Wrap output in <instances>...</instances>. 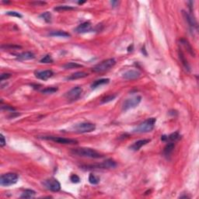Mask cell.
<instances>
[{"instance_id": "7c38bea8", "label": "cell", "mask_w": 199, "mask_h": 199, "mask_svg": "<svg viewBox=\"0 0 199 199\" xmlns=\"http://www.w3.org/2000/svg\"><path fill=\"white\" fill-rule=\"evenodd\" d=\"M53 72L51 70H44V71H38L35 72L36 77L41 80H47L53 75Z\"/></svg>"}, {"instance_id": "8d00e7d4", "label": "cell", "mask_w": 199, "mask_h": 199, "mask_svg": "<svg viewBox=\"0 0 199 199\" xmlns=\"http://www.w3.org/2000/svg\"><path fill=\"white\" fill-rule=\"evenodd\" d=\"M168 139V137L167 136H165V135H163V136H162L161 137V140H163V141H166V140Z\"/></svg>"}, {"instance_id": "ba28073f", "label": "cell", "mask_w": 199, "mask_h": 199, "mask_svg": "<svg viewBox=\"0 0 199 199\" xmlns=\"http://www.w3.org/2000/svg\"><path fill=\"white\" fill-rule=\"evenodd\" d=\"M117 166V163L113 159H108L104 161L102 163L93 165V166H86V169H113Z\"/></svg>"}, {"instance_id": "7402d4cb", "label": "cell", "mask_w": 199, "mask_h": 199, "mask_svg": "<svg viewBox=\"0 0 199 199\" xmlns=\"http://www.w3.org/2000/svg\"><path fill=\"white\" fill-rule=\"evenodd\" d=\"M36 195V192L34 190H31V189H27L21 195V198H31L34 197Z\"/></svg>"}, {"instance_id": "ac0fdd59", "label": "cell", "mask_w": 199, "mask_h": 199, "mask_svg": "<svg viewBox=\"0 0 199 199\" xmlns=\"http://www.w3.org/2000/svg\"><path fill=\"white\" fill-rule=\"evenodd\" d=\"M110 82V80L109 79H100V80H96L95 82H93L92 85H91V88L93 89H96L99 87L100 86H103V85L107 84Z\"/></svg>"}, {"instance_id": "1f68e13d", "label": "cell", "mask_w": 199, "mask_h": 199, "mask_svg": "<svg viewBox=\"0 0 199 199\" xmlns=\"http://www.w3.org/2000/svg\"><path fill=\"white\" fill-rule=\"evenodd\" d=\"M7 15L11 16H15V17L18 18H22V15L20 14V13H17V12L15 11H8L6 13Z\"/></svg>"}, {"instance_id": "e575fe53", "label": "cell", "mask_w": 199, "mask_h": 199, "mask_svg": "<svg viewBox=\"0 0 199 199\" xmlns=\"http://www.w3.org/2000/svg\"><path fill=\"white\" fill-rule=\"evenodd\" d=\"M0 146H1V147H3V146H5V145L6 144V139H5V137L4 135H2V134H1L0 135Z\"/></svg>"}, {"instance_id": "4dcf8cb0", "label": "cell", "mask_w": 199, "mask_h": 199, "mask_svg": "<svg viewBox=\"0 0 199 199\" xmlns=\"http://www.w3.org/2000/svg\"><path fill=\"white\" fill-rule=\"evenodd\" d=\"M168 139L170 140H171V141H177V140H179L180 139H181V135H180V134L177 132V131H176V132L172 133V134L169 136Z\"/></svg>"}, {"instance_id": "8fae6325", "label": "cell", "mask_w": 199, "mask_h": 199, "mask_svg": "<svg viewBox=\"0 0 199 199\" xmlns=\"http://www.w3.org/2000/svg\"><path fill=\"white\" fill-rule=\"evenodd\" d=\"M140 75H141L140 72L137 71V70L131 69V70H128V71L125 72L123 74V75H122V77L124 78V79H125V80H132L139 78Z\"/></svg>"}, {"instance_id": "ffe728a7", "label": "cell", "mask_w": 199, "mask_h": 199, "mask_svg": "<svg viewBox=\"0 0 199 199\" xmlns=\"http://www.w3.org/2000/svg\"><path fill=\"white\" fill-rule=\"evenodd\" d=\"M174 147L175 145L174 143H173V142H170V143L167 144V145L165 146V148H164L163 149L164 155L166 156H169L172 153L173 149H174Z\"/></svg>"}, {"instance_id": "836d02e7", "label": "cell", "mask_w": 199, "mask_h": 199, "mask_svg": "<svg viewBox=\"0 0 199 199\" xmlns=\"http://www.w3.org/2000/svg\"><path fill=\"white\" fill-rule=\"evenodd\" d=\"M11 77V74L10 73H2L1 75V77H0V80L1 81H3V80H6L7 79Z\"/></svg>"}, {"instance_id": "f35d334b", "label": "cell", "mask_w": 199, "mask_h": 199, "mask_svg": "<svg viewBox=\"0 0 199 199\" xmlns=\"http://www.w3.org/2000/svg\"><path fill=\"white\" fill-rule=\"evenodd\" d=\"M111 3L112 5H113V6H115V5L117 4V3H118V2H117V1H112V2H111Z\"/></svg>"}, {"instance_id": "ab89813d", "label": "cell", "mask_w": 199, "mask_h": 199, "mask_svg": "<svg viewBox=\"0 0 199 199\" xmlns=\"http://www.w3.org/2000/svg\"><path fill=\"white\" fill-rule=\"evenodd\" d=\"M85 2H79V4H82V3H84Z\"/></svg>"}, {"instance_id": "f1b7e54d", "label": "cell", "mask_w": 199, "mask_h": 199, "mask_svg": "<svg viewBox=\"0 0 199 199\" xmlns=\"http://www.w3.org/2000/svg\"><path fill=\"white\" fill-rule=\"evenodd\" d=\"M116 97H117V96L114 95V94L113 95L107 96V97H105L102 98L101 104H106V103H108V102L112 101V100H114V99L116 98Z\"/></svg>"}, {"instance_id": "d4e9b609", "label": "cell", "mask_w": 199, "mask_h": 199, "mask_svg": "<svg viewBox=\"0 0 199 199\" xmlns=\"http://www.w3.org/2000/svg\"><path fill=\"white\" fill-rule=\"evenodd\" d=\"M54 9L58 12L69 11V10H73V9H75V7L71 6H56Z\"/></svg>"}, {"instance_id": "9a60e30c", "label": "cell", "mask_w": 199, "mask_h": 199, "mask_svg": "<svg viewBox=\"0 0 199 199\" xmlns=\"http://www.w3.org/2000/svg\"><path fill=\"white\" fill-rule=\"evenodd\" d=\"M183 15H184V17L185 18V20L188 22V23L189 24V27L190 28V31H194V29L195 27H197V25H196V22H195V20L193 19L191 16H190L189 14L185 11H183Z\"/></svg>"}, {"instance_id": "d6986e66", "label": "cell", "mask_w": 199, "mask_h": 199, "mask_svg": "<svg viewBox=\"0 0 199 199\" xmlns=\"http://www.w3.org/2000/svg\"><path fill=\"white\" fill-rule=\"evenodd\" d=\"M49 35L53 36V37H62V38H69L70 37V34L69 33L62 31H52L49 33Z\"/></svg>"}, {"instance_id": "9c48e42d", "label": "cell", "mask_w": 199, "mask_h": 199, "mask_svg": "<svg viewBox=\"0 0 199 199\" xmlns=\"http://www.w3.org/2000/svg\"><path fill=\"white\" fill-rule=\"evenodd\" d=\"M43 184L48 190L54 191V192H57L61 189V184L55 178H51V179H48L46 181H44Z\"/></svg>"}, {"instance_id": "d6a6232c", "label": "cell", "mask_w": 199, "mask_h": 199, "mask_svg": "<svg viewBox=\"0 0 199 199\" xmlns=\"http://www.w3.org/2000/svg\"><path fill=\"white\" fill-rule=\"evenodd\" d=\"M70 180H71V181L72 182V183H75V184H76V183H79V182L80 181V177H79V176H77L76 174L71 175V177H70Z\"/></svg>"}, {"instance_id": "83f0119b", "label": "cell", "mask_w": 199, "mask_h": 199, "mask_svg": "<svg viewBox=\"0 0 199 199\" xmlns=\"http://www.w3.org/2000/svg\"><path fill=\"white\" fill-rule=\"evenodd\" d=\"M40 62L41 63H44V64H48V63H52L53 62V59L51 57V55H47L44 56V57L40 60Z\"/></svg>"}, {"instance_id": "e0dca14e", "label": "cell", "mask_w": 199, "mask_h": 199, "mask_svg": "<svg viewBox=\"0 0 199 199\" xmlns=\"http://www.w3.org/2000/svg\"><path fill=\"white\" fill-rule=\"evenodd\" d=\"M34 58H35L34 54H33L31 51H25V52L20 54L17 56V58L20 60H31L33 59Z\"/></svg>"}, {"instance_id": "484cf974", "label": "cell", "mask_w": 199, "mask_h": 199, "mask_svg": "<svg viewBox=\"0 0 199 199\" xmlns=\"http://www.w3.org/2000/svg\"><path fill=\"white\" fill-rule=\"evenodd\" d=\"M57 91V87H48V88L44 89L43 90H41V93H44V94H52V93H55Z\"/></svg>"}, {"instance_id": "6da1fadb", "label": "cell", "mask_w": 199, "mask_h": 199, "mask_svg": "<svg viewBox=\"0 0 199 199\" xmlns=\"http://www.w3.org/2000/svg\"><path fill=\"white\" fill-rule=\"evenodd\" d=\"M71 153L74 155L79 156L91 158V159H99V158H102L104 156L96 150L90 148L73 149H72Z\"/></svg>"}, {"instance_id": "2e32d148", "label": "cell", "mask_w": 199, "mask_h": 199, "mask_svg": "<svg viewBox=\"0 0 199 199\" xmlns=\"http://www.w3.org/2000/svg\"><path fill=\"white\" fill-rule=\"evenodd\" d=\"M88 76V73L84 72H76L73 73L70 75L69 77L67 78L68 80H79V79H82V78L87 77Z\"/></svg>"}, {"instance_id": "7a4b0ae2", "label": "cell", "mask_w": 199, "mask_h": 199, "mask_svg": "<svg viewBox=\"0 0 199 199\" xmlns=\"http://www.w3.org/2000/svg\"><path fill=\"white\" fill-rule=\"evenodd\" d=\"M156 119L155 117H150L144 121L141 124H139L136 128L133 130V132L135 133H146L149 132L153 130L155 127Z\"/></svg>"}, {"instance_id": "d590c367", "label": "cell", "mask_w": 199, "mask_h": 199, "mask_svg": "<svg viewBox=\"0 0 199 199\" xmlns=\"http://www.w3.org/2000/svg\"><path fill=\"white\" fill-rule=\"evenodd\" d=\"M33 4L37 5V6H38V5H44V4H46V2H33Z\"/></svg>"}, {"instance_id": "5b68a950", "label": "cell", "mask_w": 199, "mask_h": 199, "mask_svg": "<svg viewBox=\"0 0 199 199\" xmlns=\"http://www.w3.org/2000/svg\"><path fill=\"white\" fill-rule=\"evenodd\" d=\"M73 130L78 133L91 132L96 129V125L90 122H82L72 127Z\"/></svg>"}, {"instance_id": "cb8c5ba5", "label": "cell", "mask_w": 199, "mask_h": 199, "mask_svg": "<svg viewBox=\"0 0 199 199\" xmlns=\"http://www.w3.org/2000/svg\"><path fill=\"white\" fill-rule=\"evenodd\" d=\"M181 42L184 44V46L185 47L186 49L188 50V52H189L191 55L195 56V52H194V50H193L192 47L190 46V44H189V42H188V41L184 40V39H181Z\"/></svg>"}, {"instance_id": "603a6c76", "label": "cell", "mask_w": 199, "mask_h": 199, "mask_svg": "<svg viewBox=\"0 0 199 199\" xmlns=\"http://www.w3.org/2000/svg\"><path fill=\"white\" fill-rule=\"evenodd\" d=\"M81 67H82V65L78 64L76 62H68L63 65V68L65 69H76V68H81Z\"/></svg>"}, {"instance_id": "f546056e", "label": "cell", "mask_w": 199, "mask_h": 199, "mask_svg": "<svg viewBox=\"0 0 199 199\" xmlns=\"http://www.w3.org/2000/svg\"><path fill=\"white\" fill-rule=\"evenodd\" d=\"M40 17L44 19L46 22L49 23L51 22V14L49 12H45V13H44V14H42L40 16Z\"/></svg>"}, {"instance_id": "4316f807", "label": "cell", "mask_w": 199, "mask_h": 199, "mask_svg": "<svg viewBox=\"0 0 199 199\" xmlns=\"http://www.w3.org/2000/svg\"><path fill=\"white\" fill-rule=\"evenodd\" d=\"M89 181L92 184H97L99 182V179L94 174L90 173L89 176Z\"/></svg>"}, {"instance_id": "3957f363", "label": "cell", "mask_w": 199, "mask_h": 199, "mask_svg": "<svg viewBox=\"0 0 199 199\" xmlns=\"http://www.w3.org/2000/svg\"><path fill=\"white\" fill-rule=\"evenodd\" d=\"M115 64H116V61L114 58H109V59L102 61L99 64L96 65L92 70L95 72H102L112 68Z\"/></svg>"}, {"instance_id": "52a82bcc", "label": "cell", "mask_w": 199, "mask_h": 199, "mask_svg": "<svg viewBox=\"0 0 199 199\" xmlns=\"http://www.w3.org/2000/svg\"><path fill=\"white\" fill-rule=\"evenodd\" d=\"M142 100V97L140 96H137L135 97L131 98V99H126L123 104L122 106V110L124 111H128L129 109L135 108L140 104V102Z\"/></svg>"}, {"instance_id": "277c9868", "label": "cell", "mask_w": 199, "mask_h": 199, "mask_svg": "<svg viewBox=\"0 0 199 199\" xmlns=\"http://www.w3.org/2000/svg\"><path fill=\"white\" fill-rule=\"evenodd\" d=\"M18 181V176L14 173H7L2 174L0 177V184L4 187L14 185Z\"/></svg>"}, {"instance_id": "44dd1931", "label": "cell", "mask_w": 199, "mask_h": 199, "mask_svg": "<svg viewBox=\"0 0 199 199\" xmlns=\"http://www.w3.org/2000/svg\"><path fill=\"white\" fill-rule=\"evenodd\" d=\"M179 58L180 60H181V62H182V64H183V65L184 66V68H185L188 71H190V65H189V63L188 62V60L186 59L185 56H184V55L183 54V52H182L181 51H179Z\"/></svg>"}, {"instance_id": "74e56055", "label": "cell", "mask_w": 199, "mask_h": 199, "mask_svg": "<svg viewBox=\"0 0 199 199\" xmlns=\"http://www.w3.org/2000/svg\"><path fill=\"white\" fill-rule=\"evenodd\" d=\"M132 49H133V45H132V44H131V45H130V46L128 47V51H132Z\"/></svg>"}, {"instance_id": "8992f818", "label": "cell", "mask_w": 199, "mask_h": 199, "mask_svg": "<svg viewBox=\"0 0 199 199\" xmlns=\"http://www.w3.org/2000/svg\"><path fill=\"white\" fill-rule=\"evenodd\" d=\"M41 138V137H40ZM41 139L45 140H51L59 144H64V145H75L78 144V141L72 139H65L62 137H56V136H43Z\"/></svg>"}, {"instance_id": "4fadbf2b", "label": "cell", "mask_w": 199, "mask_h": 199, "mask_svg": "<svg viewBox=\"0 0 199 199\" xmlns=\"http://www.w3.org/2000/svg\"><path fill=\"white\" fill-rule=\"evenodd\" d=\"M92 30V26L90 22H85L79 25L76 28H75V31L79 33H86V32H90Z\"/></svg>"}, {"instance_id": "5bb4252c", "label": "cell", "mask_w": 199, "mask_h": 199, "mask_svg": "<svg viewBox=\"0 0 199 199\" xmlns=\"http://www.w3.org/2000/svg\"><path fill=\"white\" fill-rule=\"evenodd\" d=\"M150 142V139H141L139 140L137 142H134V143L130 146V149L131 150L138 151L140 149L142 148V146H146V144H148Z\"/></svg>"}, {"instance_id": "30bf717a", "label": "cell", "mask_w": 199, "mask_h": 199, "mask_svg": "<svg viewBox=\"0 0 199 199\" xmlns=\"http://www.w3.org/2000/svg\"><path fill=\"white\" fill-rule=\"evenodd\" d=\"M82 93V89L80 86H76V87H74L72 90H70L65 96L66 99L70 100V101H75L80 97Z\"/></svg>"}]
</instances>
